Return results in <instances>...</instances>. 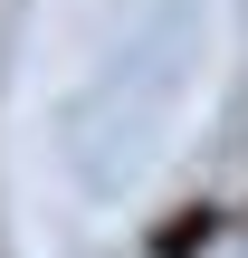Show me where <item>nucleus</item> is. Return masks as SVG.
Returning <instances> with one entry per match:
<instances>
[{"mask_svg":"<svg viewBox=\"0 0 248 258\" xmlns=\"http://www.w3.org/2000/svg\"><path fill=\"white\" fill-rule=\"evenodd\" d=\"M229 220L210 211V201H182V211H162L153 220V239H143V258H210V239H220Z\"/></svg>","mask_w":248,"mask_h":258,"instance_id":"1","label":"nucleus"}]
</instances>
